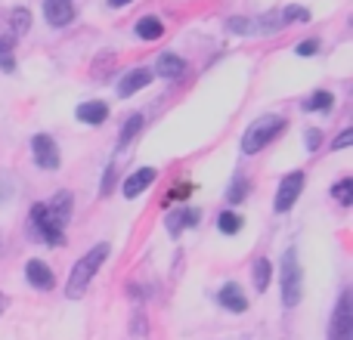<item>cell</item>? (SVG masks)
Returning a JSON list of instances; mask_svg holds the SVG:
<instances>
[{
    "mask_svg": "<svg viewBox=\"0 0 353 340\" xmlns=\"http://www.w3.org/2000/svg\"><path fill=\"white\" fill-rule=\"evenodd\" d=\"M25 279H28V285L37 288V291H50V288L56 285L53 269H50L43 260H28L25 263Z\"/></svg>",
    "mask_w": 353,
    "mask_h": 340,
    "instance_id": "7c38bea8",
    "label": "cell"
},
{
    "mask_svg": "<svg viewBox=\"0 0 353 340\" xmlns=\"http://www.w3.org/2000/svg\"><path fill=\"white\" fill-rule=\"evenodd\" d=\"M47 211H50V217L56 220V223L65 229V223L72 220V192H65V189H59V192L53 195V198L47 201Z\"/></svg>",
    "mask_w": 353,
    "mask_h": 340,
    "instance_id": "2e32d148",
    "label": "cell"
},
{
    "mask_svg": "<svg viewBox=\"0 0 353 340\" xmlns=\"http://www.w3.org/2000/svg\"><path fill=\"white\" fill-rule=\"evenodd\" d=\"M43 16L53 28H65L74 22V0H43Z\"/></svg>",
    "mask_w": 353,
    "mask_h": 340,
    "instance_id": "ba28073f",
    "label": "cell"
},
{
    "mask_svg": "<svg viewBox=\"0 0 353 340\" xmlns=\"http://www.w3.org/2000/svg\"><path fill=\"white\" fill-rule=\"evenodd\" d=\"M304 182H307L304 170H292V173L282 176L279 192H276V198H273V211L276 213H288V211H292V207L298 204L301 192H304Z\"/></svg>",
    "mask_w": 353,
    "mask_h": 340,
    "instance_id": "5b68a950",
    "label": "cell"
},
{
    "mask_svg": "<svg viewBox=\"0 0 353 340\" xmlns=\"http://www.w3.org/2000/svg\"><path fill=\"white\" fill-rule=\"evenodd\" d=\"M226 28H230L232 34H254V31H257V22H254V19L236 16V19H230V22H226Z\"/></svg>",
    "mask_w": 353,
    "mask_h": 340,
    "instance_id": "4316f807",
    "label": "cell"
},
{
    "mask_svg": "<svg viewBox=\"0 0 353 340\" xmlns=\"http://www.w3.org/2000/svg\"><path fill=\"white\" fill-rule=\"evenodd\" d=\"M199 220H201V213L195 211V207H176V211H171L165 217V229L171 232L174 238H180L183 232H186L189 226H195Z\"/></svg>",
    "mask_w": 353,
    "mask_h": 340,
    "instance_id": "30bf717a",
    "label": "cell"
},
{
    "mask_svg": "<svg viewBox=\"0 0 353 340\" xmlns=\"http://www.w3.org/2000/svg\"><path fill=\"white\" fill-rule=\"evenodd\" d=\"M217 304L223 306L226 312H232V316H242L245 310H248V297L242 294V288L236 285V281H226L223 288L217 291Z\"/></svg>",
    "mask_w": 353,
    "mask_h": 340,
    "instance_id": "9c48e42d",
    "label": "cell"
},
{
    "mask_svg": "<svg viewBox=\"0 0 353 340\" xmlns=\"http://www.w3.org/2000/svg\"><path fill=\"white\" fill-rule=\"evenodd\" d=\"M12 198H16V176L6 173V170H0V207L10 204Z\"/></svg>",
    "mask_w": 353,
    "mask_h": 340,
    "instance_id": "484cf974",
    "label": "cell"
},
{
    "mask_svg": "<svg viewBox=\"0 0 353 340\" xmlns=\"http://www.w3.org/2000/svg\"><path fill=\"white\" fill-rule=\"evenodd\" d=\"M242 226L245 223H242V217H239L236 211H223L217 217V229L223 232V235H236V232H242Z\"/></svg>",
    "mask_w": 353,
    "mask_h": 340,
    "instance_id": "7402d4cb",
    "label": "cell"
},
{
    "mask_svg": "<svg viewBox=\"0 0 353 340\" xmlns=\"http://www.w3.org/2000/svg\"><path fill=\"white\" fill-rule=\"evenodd\" d=\"M137 37L140 41H159L161 34H165V25H161V19L159 16H143L140 22H137Z\"/></svg>",
    "mask_w": 353,
    "mask_h": 340,
    "instance_id": "e0dca14e",
    "label": "cell"
},
{
    "mask_svg": "<svg viewBox=\"0 0 353 340\" xmlns=\"http://www.w3.org/2000/svg\"><path fill=\"white\" fill-rule=\"evenodd\" d=\"M332 198H335L341 207L353 204V180H350V176H344V180H338L335 186H332Z\"/></svg>",
    "mask_w": 353,
    "mask_h": 340,
    "instance_id": "603a6c76",
    "label": "cell"
},
{
    "mask_svg": "<svg viewBox=\"0 0 353 340\" xmlns=\"http://www.w3.org/2000/svg\"><path fill=\"white\" fill-rule=\"evenodd\" d=\"M279 22H282V28L294 25V22H310V10H304V6H285V10L279 12Z\"/></svg>",
    "mask_w": 353,
    "mask_h": 340,
    "instance_id": "d4e9b609",
    "label": "cell"
},
{
    "mask_svg": "<svg viewBox=\"0 0 353 340\" xmlns=\"http://www.w3.org/2000/svg\"><path fill=\"white\" fill-rule=\"evenodd\" d=\"M140 127H143V115H140V111H137V115H130L128 121H124L121 134H118V149L130 146V140H137V134H140Z\"/></svg>",
    "mask_w": 353,
    "mask_h": 340,
    "instance_id": "d6986e66",
    "label": "cell"
},
{
    "mask_svg": "<svg viewBox=\"0 0 353 340\" xmlns=\"http://www.w3.org/2000/svg\"><path fill=\"white\" fill-rule=\"evenodd\" d=\"M128 3H134V0H109L112 10H121V6H128Z\"/></svg>",
    "mask_w": 353,
    "mask_h": 340,
    "instance_id": "e575fe53",
    "label": "cell"
},
{
    "mask_svg": "<svg viewBox=\"0 0 353 340\" xmlns=\"http://www.w3.org/2000/svg\"><path fill=\"white\" fill-rule=\"evenodd\" d=\"M0 257H3V238H0Z\"/></svg>",
    "mask_w": 353,
    "mask_h": 340,
    "instance_id": "8d00e7d4",
    "label": "cell"
},
{
    "mask_svg": "<svg viewBox=\"0 0 353 340\" xmlns=\"http://www.w3.org/2000/svg\"><path fill=\"white\" fill-rule=\"evenodd\" d=\"M288 127V121L282 115H263L245 130L242 136V152L245 155H257L261 149H267L273 140H279V134Z\"/></svg>",
    "mask_w": 353,
    "mask_h": 340,
    "instance_id": "3957f363",
    "label": "cell"
},
{
    "mask_svg": "<svg viewBox=\"0 0 353 340\" xmlns=\"http://www.w3.org/2000/svg\"><path fill=\"white\" fill-rule=\"evenodd\" d=\"M353 142V130H341V134H338V140L332 142V149H347Z\"/></svg>",
    "mask_w": 353,
    "mask_h": 340,
    "instance_id": "4dcf8cb0",
    "label": "cell"
},
{
    "mask_svg": "<svg viewBox=\"0 0 353 340\" xmlns=\"http://www.w3.org/2000/svg\"><path fill=\"white\" fill-rule=\"evenodd\" d=\"M304 140H307V152H316V149L323 146V130L310 127V130L304 134Z\"/></svg>",
    "mask_w": 353,
    "mask_h": 340,
    "instance_id": "83f0119b",
    "label": "cell"
},
{
    "mask_svg": "<svg viewBox=\"0 0 353 340\" xmlns=\"http://www.w3.org/2000/svg\"><path fill=\"white\" fill-rule=\"evenodd\" d=\"M105 257H109V244L99 242V244H93V248L87 251V254L81 257L78 263H74V266H72V275H68V288H65L68 297L78 300L81 294L87 291V285H90L93 275L99 273V266L105 263Z\"/></svg>",
    "mask_w": 353,
    "mask_h": 340,
    "instance_id": "6da1fadb",
    "label": "cell"
},
{
    "mask_svg": "<svg viewBox=\"0 0 353 340\" xmlns=\"http://www.w3.org/2000/svg\"><path fill=\"white\" fill-rule=\"evenodd\" d=\"M112 186H115V164H109V170L103 173V182H99V195H109Z\"/></svg>",
    "mask_w": 353,
    "mask_h": 340,
    "instance_id": "f546056e",
    "label": "cell"
},
{
    "mask_svg": "<svg viewBox=\"0 0 353 340\" xmlns=\"http://www.w3.org/2000/svg\"><path fill=\"white\" fill-rule=\"evenodd\" d=\"M155 176H159V170H155V167H140V170H134V173H130L128 180L121 182L124 198H137V195H143V192H146V189L155 182Z\"/></svg>",
    "mask_w": 353,
    "mask_h": 340,
    "instance_id": "8fae6325",
    "label": "cell"
},
{
    "mask_svg": "<svg viewBox=\"0 0 353 340\" xmlns=\"http://www.w3.org/2000/svg\"><path fill=\"white\" fill-rule=\"evenodd\" d=\"M74 118H78L81 124L99 127V124H105V118H109V103H103V99H90V103H81L78 109H74Z\"/></svg>",
    "mask_w": 353,
    "mask_h": 340,
    "instance_id": "5bb4252c",
    "label": "cell"
},
{
    "mask_svg": "<svg viewBox=\"0 0 353 340\" xmlns=\"http://www.w3.org/2000/svg\"><path fill=\"white\" fill-rule=\"evenodd\" d=\"M329 340H353V297H350V291H341V297H338V304H335Z\"/></svg>",
    "mask_w": 353,
    "mask_h": 340,
    "instance_id": "8992f818",
    "label": "cell"
},
{
    "mask_svg": "<svg viewBox=\"0 0 353 340\" xmlns=\"http://www.w3.org/2000/svg\"><path fill=\"white\" fill-rule=\"evenodd\" d=\"M270 279H273V263H270L267 257L254 260V266H251V281H254V291H261V294L267 291Z\"/></svg>",
    "mask_w": 353,
    "mask_h": 340,
    "instance_id": "ac0fdd59",
    "label": "cell"
},
{
    "mask_svg": "<svg viewBox=\"0 0 353 340\" xmlns=\"http://www.w3.org/2000/svg\"><path fill=\"white\" fill-rule=\"evenodd\" d=\"M335 105V96L329 90H316L313 96L304 99V111H329Z\"/></svg>",
    "mask_w": 353,
    "mask_h": 340,
    "instance_id": "44dd1931",
    "label": "cell"
},
{
    "mask_svg": "<svg viewBox=\"0 0 353 340\" xmlns=\"http://www.w3.org/2000/svg\"><path fill=\"white\" fill-rule=\"evenodd\" d=\"M10 28H12L10 37H22L25 31L31 28V12L25 10V6H16V10L10 12Z\"/></svg>",
    "mask_w": 353,
    "mask_h": 340,
    "instance_id": "ffe728a7",
    "label": "cell"
},
{
    "mask_svg": "<svg viewBox=\"0 0 353 340\" xmlns=\"http://www.w3.org/2000/svg\"><path fill=\"white\" fill-rule=\"evenodd\" d=\"M12 47H16V41L0 34V56H12Z\"/></svg>",
    "mask_w": 353,
    "mask_h": 340,
    "instance_id": "1f68e13d",
    "label": "cell"
},
{
    "mask_svg": "<svg viewBox=\"0 0 353 340\" xmlns=\"http://www.w3.org/2000/svg\"><path fill=\"white\" fill-rule=\"evenodd\" d=\"M152 68H134V72H128L121 81H118V96L128 99L134 96V93H140L143 87H149V81H152Z\"/></svg>",
    "mask_w": 353,
    "mask_h": 340,
    "instance_id": "4fadbf2b",
    "label": "cell"
},
{
    "mask_svg": "<svg viewBox=\"0 0 353 340\" xmlns=\"http://www.w3.org/2000/svg\"><path fill=\"white\" fill-rule=\"evenodd\" d=\"M28 232L34 238H41L43 244H50V248H59V244H65V229H62V226L56 223L53 217H50V211H47V204H43V201L31 207Z\"/></svg>",
    "mask_w": 353,
    "mask_h": 340,
    "instance_id": "277c9868",
    "label": "cell"
},
{
    "mask_svg": "<svg viewBox=\"0 0 353 340\" xmlns=\"http://www.w3.org/2000/svg\"><path fill=\"white\" fill-rule=\"evenodd\" d=\"M31 155H34L41 170H59V146L50 134H34L31 136Z\"/></svg>",
    "mask_w": 353,
    "mask_h": 340,
    "instance_id": "52a82bcc",
    "label": "cell"
},
{
    "mask_svg": "<svg viewBox=\"0 0 353 340\" xmlns=\"http://www.w3.org/2000/svg\"><path fill=\"white\" fill-rule=\"evenodd\" d=\"M226 198H230V204H239V201H245V198H248V180H245L242 173H236V176H232L230 189H226Z\"/></svg>",
    "mask_w": 353,
    "mask_h": 340,
    "instance_id": "cb8c5ba5",
    "label": "cell"
},
{
    "mask_svg": "<svg viewBox=\"0 0 353 340\" xmlns=\"http://www.w3.org/2000/svg\"><path fill=\"white\" fill-rule=\"evenodd\" d=\"M186 195H189V186H174L171 198H186Z\"/></svg>",
    "mask_w": 353,
    "mask_h": 340,
    "instance_id": "836d02e7",
    "label": "cell"
},
{
    "mask_svg": "<svg viewBox=\"0 0 353 340\" xmlns=\"http://www.w3.org/2000/svg\"><path fill=\"white\" fill-rule=\"evenodd\" d=\"M279 288H282V304L288 310H294L301 304V297H304V269L298 263V248H285V254H282Z\"/></svg>",
    "mask_w": 353,
    "mask_h": 340,
    "instance_id": "7a4b0ae2",
    "label": "cell"
},
{
    "mask_svg": "<svg viewBox=\"0 0 353 340\" xmlns=\"http://www.w3.org/2000/svg\"><path fill=\"white\" fill-rule=\"evenodd\" d=\"M0 68L3 72H16V59L12 56H0Z\"/></svg>",
    "mask_w": 353,
    "mask_h": 340,
    "instance_id": "d6a6232c",
    "label": "cell"
},
{
    "mask_svg": "<svg viewBox=\"0 0 353 340\" xmlns=\"http://www.w3.org/2000/svg\"><path fill=\"white\" fill-rule=\"evenodd\" d=\"M294 53H298V56H316L319 53V41H316V37H310V41L298 43V47H294Z\"/></svg>",
    "mask_w": 353,
    "mask_h": 340,
    "instance_id": "f1b7e54d",
    "label": "cell"
},
{
    "mask_svg": "<svg viewBox=\"0 0 353 340\" xmlns=\"http://www.w3.org/2000/svg\"><path fill=\"white\" fill-rule=\"evenodd\" d=\"M183 72H186V59H183V56L161 53L159 62H155V72L152 74H159V78H165V81H176Z\"/></svg>",
    "mask_w": 353,
    "mask_h": 340,
    "instance_id": "9a60e30c",
    "label": "cell"
},
{
    "mask_svg": "<svg viewBox=\"0 0 353 340\" xmlns=\"http://www.w3.org/2000/svg\"><path fill=\"white\" fill-rule=\"evenodd\" d=\"M6 304H10V300H6V294H0V316L6 312Z\"/></svg>",
    "mask_w": 353,
    "mask_h": 340,
    "instance_id": "d590c367",
    "label": "cell"
}]
</instances>
